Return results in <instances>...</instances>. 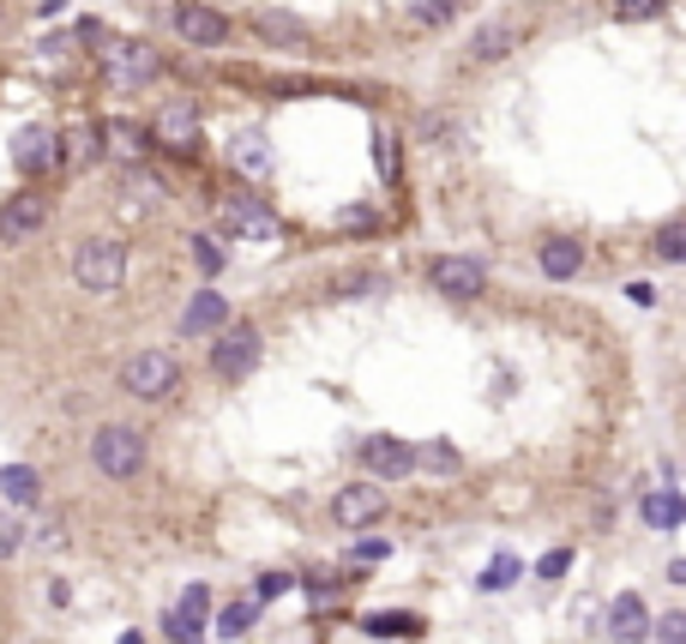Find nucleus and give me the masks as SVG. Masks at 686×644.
I'll return each instance as SVG.
<instances>
[{"instance_id":"1","label":"nucleus","mask_w":686,"mask_h":644,"mask_svg":"<svg viewBox=\"0 0 686 644\" xmlns=\"http://www.w3.org/2000/svg\"><path fill=\"white\" fill-rule=\"evenodd\" d=\"M72 283L91 295H115L127 283V247L115 235H91V242L72 247Z\"/></svg>"},{"instance_id":"2","label":"nucleus","mask_w":686,"mask_h":644,"mask_svg":"<svg viewBox=\"0 0 686 644\" xmlns=\"http://www.w3.org/2000/svg\"><path fill=\"white\" fill-rule=\"evenodd\" d=\"M121 392L139 398V403H163L182 392V362L169 350H139L121 362Z\"/></svg>"},{"instance_id":"3","label":"nucleus","mask_w":686,"mask_h":644,"mask_svg":"<svg viewBox=\"0 0 686 644\" xmlns=\"http://www.w3.org/2000/svg\"><path fill=\"white\" fill-rule=\"evenodd\" d=\"M91 464L109 476V482H133V476L145 470V440H139V428H127V422L97 428V433H91Z\"/></svg>"},{"instance_id":"4","label":"nucleus","mask_w":686,"mask_h":644,"mask_svg":"<svg viewBox=\"0 0 686 644\" xmlns=\"http://www.w3.org/2000/svg\"><path fill=\"white\" fill-rule=\"evenodd\" d=\"M102 72H109V85L115 91H139V85H151L163 61H157V49L151 42H133V37H109L102 42Z\"/></svg>"},{"instance_id":"5","label":"nucleus","mask_w":686,"mask_h":644,"mask_svg":"<svg viewBox=\"0 0 686 644\" xmlns=\"http://www.w3.org/2000/svg\"><path fill=\"white\" fill-rule=\"evenodd\" d=\"M259 350H265L259 325H247V320L223 325V332L212 338V373L217 380H247V373L259 368Z\"/></svg>"},{"instance_id":"6","label":"nucleus","mask_w":686,"mask_h":644,"mask_svg":"<svg viewBox=\"0 0 686 644\" xmlns=\"http://www.w3.org/2000/svg\"><path fill=\"white\" fill-rule=\"evenodd\" d=\"M428 283H434V295H445V302H476V295H488V265L476 253H440L428 265Z\"/></svg>"},{"instance_id":"7","label":"nucleus","mask_w":686,"mask_h":644,"mask_svg":"<svg viewBox=\"0 0 686 644\" xmlns=\"http://www.w3.org/2000/svg\"><path fill=\"white\" fill-rule=\"evenodd\" d=\"M385 488L374 482V476H362V482H350V488H337L332 494V524L337 530H367V524H380L385 518Z\"/></svg>"},{"instance_id":"8","label":"nucleus","mask_w":686,"mask_h":644,"mask_svg":"<svg viewBox=\"0 0 686 644\" xmlns=\"http://www.w3.org/2000/svg\"><path fill=\"white\" fill-rule=\"evenodd\" d=\"M12 169L19 175H49V169H61V133L55 127H19L12 133Z\"/></svg>"},{"instance_id":"9","label":"nucleus","mask_w":686,"mask_h":644,"mask_svg":"<svg viewBox=\"0 0 686 644\" xmlns=\"http://www.w3.org/2000/svg\"><path fill=\"white\" fill-rule=\"evenodd\" d=\"M175 37L193 42V49H217V42H229V19H223L217 7H205V0H182V7L169 12Z\"/></svg>"},{"instance_id":"10","label":"nucleus","mask_w":686,"mask_h":644,"mask_svg":"<svg viewBox=\"0 0 686 644\" xmlns=\"http://www.w3.org/2000/svg\"><path fill=\"white\" fill-rule=\"evenodd\" d=\"M362 464L374 482H404V476L415 470V446L398 440V433H367L362 440Z\"/></svg>"},{"instance_id":"11","label":"nucleus","mask_w":686,"mask_h":644,"mask_svg":"<svg viewBox=\"0 0 686 644\" xmlns=\"http://www.w3.org/2000/svg\"><path fill=\"white\" fill-rule=\"evenodd\" d=\"M223 230L229 235H247V242H277L283 223L265 199H247V193H235V199H223Z\"/></svg>"},{"instance_id":"12","label":"nucleus","mask_w":686,"mask_h":644,"mask_svg":"<svg viewBox=\"0 0 686 644\" xmlns=\"http://www.w3.org/2000/svg\"><path fill=\"white\" fill-rule=\"evenodd\" d=\"M151 139L163 145V152H193L199 145V103H187V97H175V103H163L157 109V127H151Z\"/></svg>"},{"instance_id":"13","label":"nucleus","mask_w":686,"mask_h":644,"mask_svg":"<svg viewBox=\"0 0 686 644\" xmlns=\"http://www.w3.org/2000/svg\"><path fill=\"white\" fill-rule=\"evenodd\" d=\"M205 608H212V591H205V584H187V596L163 614L169 644H205Z\"/></svg>"},{"instance_id":"14","label":"nucleus","mask_w":686,"mask_h":644,"mask_svg":"<svg viewBox=\"0 0 686 644\" xmlns=\"http://www.w3.org/2000/svg\"><path fill=\"white\" fill-rule=\"evenodd\" d=\"M650 633H656V621H650L645 596H638V591H620L615 603H608V644H645Z\"/></svg>"},{"instance_id":"15","label":"nucleus","mask_w":686,"mask_h":644,"mask_svg":"<svg viewBox=\"0 0 686 644\" xmlns=\"http://www.w3.org/2000/svg\"><path fill=\"white\" fill-rule=\"evenodd\" d=\"M49 223V199L42 193H12L7 205H0V242H31V235Z\"/></svg>"},{"instance_id":"16","label":"nucleus","mask_w":686,"mask_h":644,"mask_svg":"<svg viewBox=\"0 0 686 644\" xmlns=\"http://www.w3.org/2000/svg\"><path fill=\"white\" fill-rule=\"evenodd\" d=\"M97 133H102V157L127 163V169H139V163H145V145H151V133H145L139 121H121V115H115V121H102Z\"/></svg>"},{"instance_id":"17","label":"nucleus","mask_w":686,"mask_h":644,"mask_svg":"<svg viewBox=\"0 0 686 644\" xmlns=\"http://www.w3.org/2000/svg\"><path fill=\"white\" fill-rule=\"evenodd\" d=\"M223 325H229V302H223L217 290H199L182 308V338H217Z\"/></svg>"},{"instance_id":"18","label":"nucleus","mask_w":686,"mask_h":644,"mask_svg":"<svg viewBox=\"0 0 686 644\" xmlns=\"http://www.w3.org/2000/svg\"><path fill=\"white\" fill-rule=\"evenodd\" d=\"M536 265H542L548 283H572L578 272H585V247H578L572 235H548V242L536 247Z\"/></svg>"},{"instance_id":"19","label":"nucleus","mask_w":686,"mask_h":644,"mask_svg":"<svg viewBox=\"0 0 686 644\" xmlns=\"http://www.w3.org/2000/svg\"><path fill=\"white\" fill-rule=\"evenodd\" d=\"M253 31H259L265 42H277V49H302L307 19H295V12H283V7H259L253 12Z\"/></svg>"},{"instance_id":"20","label":"nucleus","mask_w":686,"mask_h":644,"mask_svg":"<svg viewBox=\"0 0 686 644\" xmlns=\"http://www.w3.org/2000/svg\"><path fill=\"white\" fill-rule=\"evenodd\" d=\"M229 163H235V169H242V175H253V182H265V175H272V139H265V133H235V139H229Z\"/></svg>"},{"instance_id":"21","label":"nucleus","mask_w":686,"mask_h":644,"mask_svg":"<svg viewBox=\"0 0 686 644\" xmlns=\"http://www.w3.org/2000/svg\"><path fill=\"white\" fill-rule=\"evenodd\" d=\"M0 500L7 506H37L42 500V476L31 464H0Z\"/></svg>"},{"instance_id":"22","label":"nucleus","mask_w":686,"mask_h":644,"mask_svg":"<svg viewBox=\"0 0 686 644\" xmlns=\"http://www.w3.org/2000/svg\"><path fill=\"white\" fill-rule=\"evenodd\" d=\"M638 513H645V524H656V530H675V524L686 518V494L680 488H645Z\"/></svg>"},{"instance_id":"23","label":"nucleus","mask_w":686,"mask_h":644,"mask_svg":"<svg viewBox=\"0 0 686 644\" xmlns=\"http://www.w3.org/2000/svg\"><path fill=\"white\" fill-rule=\"evenodd\" d=\"M518 37H525V31H518V25H482V31H476L470 37V55H476V61H500V55L506 49H518Z\"/></svg>"},{"instance_id":"24","label":"nucleus","mask_w":686,"mask_h":644,"mask_svg":"<svg viewBox=\"0 0 686 644\" xmlns=\"http://www.w3.org/2000/svg\"><path fill=\"white\" fill-rule=\"evenodd\" d=\"M362 633H367V638H410V633H422V614L380 608V614H367V621H362Z\"/></svg>"},{"instance_id":"25","label":"nucleus","mask_w":686,"mask_h":644,"mask_svg":"<svg viewBox=\"0 0 686 644\" xmlns=\"http://www.w3.org/2000/svg\"><path fill=\"white\" fill-rule=\"evenodd\" d=\"M91 157H102V133H97L91 121L67 127V133H61V163H72V169H79V163H91Z\"/></svg>"},{"instance_id":"26","label":"nucleus","mask_w":686,"mask_h":644,"mask_svg":"<svg viewBox=\"0 0 686 644\" xmlns=\"http://www.w3.org/2000/svg\"><path fill=\"white\" fill-rule=\"evenodd\" d=\"M518 573H525V560H518V554H494V560L482 566V578H476V591L500 596V591H512V584H518Z\"/></svg>"},{"instance_id":"27","label":"nucleus","mask_w":686,"mask_h":644,"mask_svg":"<svg viewBox=\"0 0 686 644\" xmlns=\"http://www.w3.org/2000/svg\"><path fill=\"white\" fill-rule=\"evenodd\" d=\"M650 253H656L663 265H686V217H675V223H656Z\"/></svg>"},{"instance_id":"28","label":"nucleus","mask_w":686,"mask_h":644,"mask_svg":"<svg viewBox=\"0 0 686 644\" xmlns=\"http://www.w3.org/2000/svg\"><path fill=\"white\" fill-rule=\"evenodd\" d=\"M404 12L415 25H428V31H440V25H452L458 0H404Z\"/></svg>"},{"instance_id":"29","label":"nucleus","mask_w":686,"mask_h":644,"mask_svg":"<svg viewBox=\"0 0 686 644\" xmlns=\"http://www.w3.org/2000/svg\"><path fill=\"white\" fill-rule=\"evenodd\" d=\"M415 464H422V470H434V476H452L464 458H458V446H452V440H428L422 452H415Z\"/></svg>"},{"instance_id":"30","label":"nucleus","mask_w":686,"mask_h":644,"mask_svg":"<svg viewBox=\"0 0 686 644\" xmlns=\"http://www.w3.org/2000/svg\"><path fill=\"white\" fill-rule=\"evenodd\" d=\"M187 247H193V265H199L205 277H217L223 265H229V253H223V242H217V235H193Z\"/></svg>"},{"instance_id":"31","label":"nucleus","mask_w":686,"mask_h":644,"mask_svg":"<svg viewBox=\"0 0 686 644\" xmlns=\"http://www.w3.org/2000/svg\"><path fill=\"white\" fill-rule=\"evenodd\" d=\"M253 621H259V603H253V596H247V603H229V608L217 614V633H223V638H242Z\"/></svg>"},{"instance_id":"32","label":"nucleus","mask_w":686,"mask_h":644,"mask_svg":"<svg viewBox=\"0 0 686 644\" xmlns=\"http://www.w3.org/2000/svg\"><path fill=\"white\" fill-rule=\"evenodd\" d=\"M283 591H295V578H290V573H259V584H253V603L265 608V603H277Z\"/></svg>"},{"instance_id":"33","label":"nucleus","mask_w":686,"mask_h":644,"mask_svg":"<svg viewBox=\"0 0 686 644\" xmlns=\"http://www.w3.org/2000/svg\"><path fill=\"white\" fill-rule=\"evenodd\" d=\"M656 644H686V608H675V614H663L656 621V633H650Z\"/></svg>"},{"instance_id":"34","label":"nucleus","mask_w":686,"mask_h":644,"mask_svg":"<svg viewBox=\"0 0 686 644\" xmlns=\"http://www.w3.org/2000/svg\"><path fill=\"white\" fill-rule=\"evenodd\" d=\"M566 573H572V548H555V554H542V560H536V578H566Z\"/></svg>"},{"instance_id":"35","label":"nucleus","mask_w":686,"mask_h":644,"mask_svg":"<svg viewBox=\"0 0 686 644\" xmlns=\"http://www.w3.org/2000/svg\"><path fill=\"white\" fill-rule=\"evenodd\" d=\"M656 12H663V0H615V19H626V25L656 19Z\"/></svg>"},{"instance_id":"36","label":"nucleus","mask_w":686,"mask_h":644,"mask_svg":"<svg viewBox=\"0 0 686 644\" xmlns=\"http://www.w3.org/2000/svg\"><path fill=\"white\" fill-rule=\"evenodd\" d=\"M24 548V530H19V518L12 513H0V560H12V554Z\"/></svg>"},{"instance_id":"37","label":"nucleus","mask_w":686,"mask_h":644,"mask_svg":"<svg viewBox=\"0 0 686 644\" xmlns=\"http://www.w3.org/2000/svg\"><path fill=\"white\" fill-rule=\"evenodd\" d=\"M127 193H133V199H163V182H151V175L133 169V175H127Z\"/></svg>"},{"instance_id":"38","label":"nucleus","mask_w":686,"mask_h":644,"mask_svg":"<svg viewBox=\"0 0 686 644\" xmlns=\"http://www.w3.org/2000/svg\"><path fill=\"white\" fill-rule=\"evenodd\" d=\"M626 302H633V308H656V283H645V277L626 283Z\"/></svg>"},{"instance_id":"39","label":"nucleus","mask_w":686,"mask_h":644,"mask_svg":"<svg viewBox=\"0 0 686 644\" xmlns=\"http://www.w3.org/2000/svg\"><path fill=\"white\" fill-rule=\"evenodd\" d=\"M374 152H380V175H385V182H392V139H385V133H374Z\"/></svg>"},{"instance_id":"40","label":"nucleus","mask_w":686,"mask_h":644,"mask_svg":"<svg viewBox=\"0 0 686 644\" xmlns=\"http://www.w3.org/2000/svg\"><path fill=\"white\" fill-rule=\"evenodd\" d=\"M385 554H392V548H385V543H355V560H362V566H374V560H385Z\"/></svg>"},{"instance_id":"41","label":"nucleus","mask_w":686,"mask_h":644,"mask_svg":"<svg viewBox=\"0 0 686 644\" xmlns=\"http://www.w3.org/2000/svg\"><path fill=\"white\" fill-rule=\"evenodd\" d=\"M307 596H313V603H332L337 584H332V578H307Z\"/></svg>"},{"instance_id":"42","label":"nucleus","mask_w":686,"mask_h":644,"mask_svg":"<svg viewBox=\"0 0 686 644\" xmlns=\"http://www.w3.org/2000/svg\"><path fill=\"white\" fill-rule=\"evenodd\" d=\"M343 230H374V212H337Z\"/></svg>"},{"instance_id":"43","label":"nucleus","mask_w":686,"mask_h":644,"mask_svg":"<svg viewBox=\"0 0 686 644\" xmlns=\"http://www.w3.org/2000/svg\"><path fill=\"white\" fill-rule=\"evenodd\" d=\"M61 7H67V0H37V12H42V19H55Z\"/></svg>"},{"instance_id":"44","label":"nucleus","mask_w":686,"mask_h":644,"mask_svg":"<svg viewBox=\"0 0 686 644\" xmlns=\"http://www.w3.org/2000/svg\"><path fill=\"white\" fill-rule=\"evenodd\" d=\"M668 584H686V560H668Z\"/></svg>"}]
</instances>
